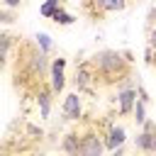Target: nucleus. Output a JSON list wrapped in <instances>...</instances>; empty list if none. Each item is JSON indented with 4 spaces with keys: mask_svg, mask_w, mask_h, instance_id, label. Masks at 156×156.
<instances>
[{
    "mask_svg": "<svg viewBox=\"0 0 156 156\" xmlns=\"http://www.w3.org/2000/svg\"><path fill=\"white\" fill-rule=\"evenodd\" d=\"M98 83H117L129 78V58H124V54L115 51V49H102L98 54H93L90 58Z\"/></svg>",
    "mask_w": 156,
    "mask_h": 156,
    "instance_id": "1",
    "label": "nucleus"
},
{
    "mask_svg": "<svg viewBox=\"0 0 156 156\" xmlns=\"http://www.w3.org/2000/svg\"><path fill=\"white\" fill-rule=\"evenodd\" d=\"M17 68H22L32 80H41L49 71H51V63L46 61V54L34 44H27L22 46V54L17 51Z\"/></svg>",
    "mask_w": 156,
    "mask_h": 156,
    "instance_id": "2",
    "label": "nucleus"
},
{
    "mask_svg": "<svg viewBox=\"0 0 156 156\" xmlns=\"http://www.w3.org/2000/svg\"><path fill=\"white\" fill-rule=\"evenodd\" d=\"M134 149L146 151V154H154L156 151V122L154 119H146L141 124L139 134L134 136Z\"/></svg>",
    "mask_w": 156,
    "mask_h": 156,
    "instance_id": "3",
    "label": "nucleus"
},
{
    "mask_svg": "<svg viewBox=\"0 0 156 156\" xmlns=\"http://www.w3.org/2000/svg\"><path fill=\"white\" fill-rule=\"evenodd\" d=\"M102 151H107L105 136H100L98 132H85V134H80V154H83V156H100Z\"/></svg>",
    "mask_w": 156,
    "mask_h": 156,
    "instance_id": "4",
    "label": "nucleus"
},
{
    "mask_svg": "<svg viewBox=\"0 0 156 156\" xmlns=\"http://www.w3.org/2000/svg\"><path fill=\"white\" fill-rule=\"evenodd\" d=\"M93 83H98V76H95V68L93 63H80L76 66V76H73V85L78 93H85L93 88Z\"/></svg>",
    "mask_w": 156,
    "mask_h": 156,
    "instance_id": "5",
    "label": "nucleus"
},
{
    "mask_svg": "<svg viewBox=\"0 0 156 156\" xmlns=\"http://www.w3.org/2000/svg\"><path fill=\"white\" fill-rule=\"evenodd\" d=\"M61 110H63V117H66L68 122H78V119L83 117V100H80V93H78V90H76V93H68V95L63 98Z\"/></svg>",
    "mask_w": 156,
    "mask_h": 156,
    "instance_id": "6",
    "label": "nucleus"
},
{
    "mask_svg": "<svg viewBox=\"0 0 156 156\" xmlns=\"http://www.w3.org/2000/svg\"><path fill=\"white\" fill-rule=\"evenodd\" d=\"M63 71H66V58H54L51 71H49V85L56 95L63 93V88H66V73Z\"/></svg>",
    "mask_w": 156,
    "mask_h": 156,
    "instance_id": "7",
    "label": "nucleus"
},
{
    "mask_svg": "<svg viewBox=\"0 0 156 156\" xmlns=\"http://www.w3.org/2000/svg\"><path fill=\"white\" fill-rule=\"evenodd\" d=\"M136 100H139L136 88H122V90H117V105H119V115H132V112H134Z\"/></svg>",
    "mask_w": 156,
    "mask_h": 156,
    "instance_id": "8",
    "label": "nucleus"
},
{
    "mask_svg": "<svg viewBox=\"0 0 156 156\" xmlns=\"http://www.w3.org/2000/svg\"><path fill=\"white\" fill-rule=\"evenodd\" d=\"M124 141H127V132H124V127L112 124V127L107 129V134H105V146H107V151H117V149H122Z\"/></svg>",
    "mask_w": 156,
    "mask_h": 156,
    "instance_id": "9",
    "label": "nucleus"
},
{
    "mask_svg": "<svg viewBox=\"0 0 156 156\" xmlns=\"http://www.w3.org/2000/svg\"><path fill=\"white\" fill-rule=\"evenodd\" d=\"M51 95H56V93L51 90V85L37 90V105H39V117H41V119H46L49 112H51Z\"/></svg>",
    "mask_w": 156,
    "mask_h": 156,
    "instance_id": "10",
    "label": "nucleus"
},
{
    "mask_svg": "<svg viewBox=\"0 0 156 156\" xmlns=\"http://www.w3.org/2000/svg\"><path fill=\"white\" fill-rule=\"evenodd\" d=\"M61 151L66 154H80V134L78 132H68L61 141Z\"/></svg>",
    "mask_w": 156,
    "mask_h": 156,
    "instance_id": "11",
    "label": "nucleus"
},
{
    "mask_svg": "<svg viewBox=\"0 0 156 156\" xmlns=\"http://www.w3.org/2000/svg\"><path fill=\"white\" fill-rule=\"evenodd\" d=\"M95 7L100 12H122L127 7V0H95Z\"/></svg>",
    "mask_w": 156,
    "mask_h": 156,
    "instance_id": "12",
    "label": "nucleus"
},
{
    "mask_svg": "<svg viewBox=\"0 0 156 156\" xmlns=\"http://www.w3.org/2000/svg\"><path fill=\"white\" fill-rule=\"evenodd\" d=\"M34 44H37L44 54H49V51L54 49V41H51V37H49L46 32H37V34H34Z\"/></svg>",
    "mask_w": 156,
    "mask_h": 156,
    "instance_id": "13",
    "label": "nucleus"
},
{
    "mask_svg": "<svg viewBox=\"0 0 156 156\" xmlns=\"http://www.w3.org/2000/svg\"><path fill=\"white\" fill-rule=\"evenodd\" d=\"M132 115H134V122H136L139 127L146 122V100H144L141 95H139V100H136V105H134V112H132Z\"/></svg>",
    "mask_w": 156,
    "mask_h": 156,
    "instance_id": "14",
    "label": "nucleus"
},
{
    "mask_svg": "<svg viewBox=\"0 0 156 156\" xmlns=\"http://www.w3.org/2000/svg\"><path fill=\"white\" fill-rule=\"evenodd\" d=\"M61 2H63V0H44V5L39 7V12H41V17H46V20H51V17L56 15V10L61 7Z\"/></svg>",
    "mask_w": 156,
    "mask_h": 156,
    "instance_id": "15",
    "label": "nucleus"
},
{
    "mask_svg": "<svg viewBox=\"0 0 156 156\" xmlns=\"http://www.w3.org/2000/svg\"><path fill=\"white\" fill-rule=\"evenodd\" d=\"M51 20H54L56 24H61V27H68V24H73V22H76V17H73L71 12H66L63 7H58V10H56V15H54Z\"/></svg>",
    "mask_w": 156,
    "mask_h": 156,
    "instance_id": "16",
    "label": "nucleus"
},
{
    "mask_svg": "<svg viewBox=\"0 0 156 156\" xmlns=\"http://www.w3.org/2000/svg\"><path fill=\"white\" fill-rule=\"evenodd\" d=\"M0 44H2V61L7 63V61H10V49H12V37H10L7 32H2V34H0Z\"/></svg>",
    "mask_w": 156,
    "mask_h": 156,
    "instance_id": "17",
    "label": "nucleus"
},
{
    "mask_svg": "<svg viewBox=\"0 0 156 156\" xmlns=\"http://www.w3.org/2000/svg\"><path fill=\"white\" fill-rule=\"evenodd\" d=\"M0 20H2L5 24H12V22H15V20H12V12H10V7H5V10H2V15H0Z\"/></svg>",
    "mask_w": 156,
    "mask_h": 156,
    "instance_id": "18",
    "label": "nucleus"
},
{
    "mask_svg": "<svg viewBox=\"0 0 156 156\" xmlns=\"http://www.w3.org/2000/svg\"><path fill=\"white\" fill-rule=\"evenodd\" d=\"M146 17H149V20H146V27H149V29H151V27H154V22H156V7H151V10H149V15H146Z\"/></svg>",
    "mask_w": 156,
    "mask_h": 156,
    "instance_id": "19",
    "label": "nucleus"
},
{
    "mask_svg": "<svg viewBox=\"0 0 156 156\" xmlns=\"http://www.w3.org/2000/svg\"><path fill=\"white\" fill-rule=\"evenodd\" d=\"M149 46L156 51V27H151V29H149Z\"/></svg>",
    "mask_w": 156,
    "mask_h": 156,
    "instance_id": "20",
    "label": "nucleus"
},
{
    "mask_svg": "<svg viewBox=\"0 0 156 156\" xmlns=\"http://www.w3.org/2000/svg\"><path fill=\"white\" fill-rule=\"evenodd\" d=\"M27 132H29L32 136H44V132H41V129H37L34 124H27Z\"/></svg>",
    "mask_w": 156,
    "mask_h": 156,
    "instance_id": "21",
    "label": "nucleus"
},
{
    "mask_svg": "<svg viewBox=\"0 0 156 156\" xmlns=\"http://www.w3.org/2000/svg\"><path fill=\"white\" fill-rule=\"evenodd\" d=\"M20 2H22V0H2V5H5V7H10V10L20 7Z\"/></svg>",
    "mask_w": 156,
    "mask_h": 156,
    "instance_id": "22",
    "label": "nucleus"
}]
</instances>
